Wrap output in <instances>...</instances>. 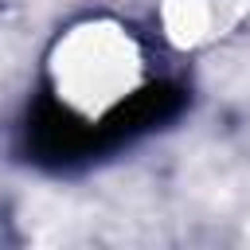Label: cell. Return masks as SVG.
<instances>
[{"label": "cell", "instance_id": "2", "mask_svg": "<svg viewBox=\"0 0 250 250\" xmlns=\"http://www.w3.org/2000/svg\"><path fill=\"white\" fill-rule=\"evenodd\" d=\"M250 16V0H160V35L176 51H203Z\"/></svg>", "mask_w": 250, "mask_h": 250}, {"label": "cell", "instance_id": "1", "mask_svg": "<svg viewBox=\"0 0 250 250\" xmlns=\"http://www.w3.org/2000/svg\"><path fill=\"white\" fill-rule=\"evenodd\" d=\"M145 47L117 16H82L62 27L47 51V86L55 102L86 125L117 113L145 86Z\"/></svg>", "mask_w": 250, "mask_h": 250}]
</instances>
